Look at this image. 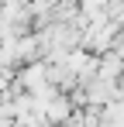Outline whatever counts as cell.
<instances>
[{"mask_svg":"<svg viewBox=\"0 0 124 127\" xmlns=\"http://www.w3.org/2000/svg\"><path fill=\"white\" fill-rule=\"evenodd\" d=\"M76 7H79V14H83V17H90V21H100V17H107V7H110V0H79Z\"/></svg>","mask_w":124,"mask_h":127,"instance_id":"1","label":"cell"}]
</instances>
